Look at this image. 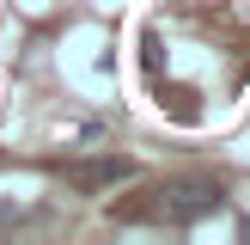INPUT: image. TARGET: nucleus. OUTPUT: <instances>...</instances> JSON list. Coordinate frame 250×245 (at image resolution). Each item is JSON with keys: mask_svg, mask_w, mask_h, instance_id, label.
<instances>
[{"mask_svg": "<svg viewBox=\"0 0 250 245\" xmlns=\"http://www.w3.org/2000/svg\"><path fill=\"white\" fill-rule=\"evenodd\" d=\"M153 196H159V202H153V208H134L128 220L153 215V220H171V227H189V220L226 208V190H220L214 178H177V184H165V190H153Z\"/></svg>", "mask_w": 250, "mask_h": 245, "instance_id": "f257e3e1", "label": "nucleus"}, {"mask_svg": "<svg viewBox=\"0 0 250 245\" xmlns=\"http://www.w3.org/2000/svg\"><path fill=\"white\" fill-rule=\"evenodd\" d=\"M67 178H73V184H85V190H98V184H116V178H134V159H98V166H73Z\"/></svg>", "mask_w": 250, "mask_h": 245, "instance_id": "f03ea898", "label": "nucleus"}]
</instances>
